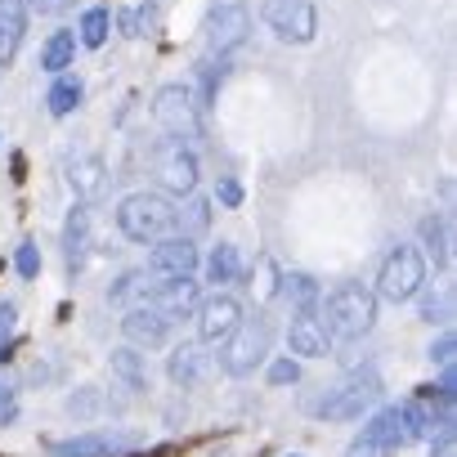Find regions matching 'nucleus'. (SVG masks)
<instances>
[{
  "label": "nucleus",
  "mask_w": 457,
  "mask_h": 457,
  "mask_svg": "<svg viewBox=\"0 0 457 457\" xmlns=\"http://www.w3.org/2000/svg\"><path fill=\"white\" fill-rule=\"evenodd\" d=\"M319 319H323V328H328L332 341H359L377 323V296L363 283H345V287H337L328 296V305H323Z\"/></svg>",
  "instance_id": "1"
},
{
  "label": "nucleus",
  "mask_w": 457,
  "mask_h": 457,
  "mask_svg": "<svg viewBox=\"0 0 457 457\" xmlns=\"http://www.w3.org/2000/svg\"><path fill=\"white\" fill-rule=\"evenodd\" d=\"M175 224H179V211L157 193H130L117 206V228L130 243H157V238L175 234Z\"/></svg>",
  "instance_id": "2"
},
{
  "label": "nucleus",
  "mask_w": 457,
  "mask_h": 457,
  "mask_svg": "<svg viewBox=\"0 0 457 457\" xmlns=\"http://www.w3.org/2000/svg\"><path fill=\"white\" fill-rule=\"evenodd\" d=\"M377 399H381V377H377L372 368H359V372L341 377V381L328 390V399L319 403V417H328V421H354V417H363Z\"/></svg>",
  "instance_id": "3"
},
{
  "label": "nucleus",
  "mask_w": 457,
  "mask_h": 457,
  "mask_svg": "<svg viewBox=\"0 0 457 457\" xmlns=\"http://www.w3.org/2000/svg\"><path fill=\"white\" fill-rule=\"evenodd\" d=\"M153 117H157V126H162L170 139H179V144L202 139V104L193 99L188 86H162L157 99H153Z\"/></svg>",
  "instance_id": "4"
},
{
  "label": "nucleus",
  "mask_w": 457,
  "mask_h": 457,
  "mask_svg": "<svg viewBox=\"0 0 457 457\" xmlns=\"http://www.w3.org/2000/svg\"><path fill=\"white\" fill-rule=\"evenodd\" d=\"M224 372H234V377H247L265 363L270 354V323L265 319H238V328L228 332L224 341Z\"/></svg>",
  "instance_id": "5"
},
{
  "label": "nucleus",
  "mask_w": 457,
  "mask_h": 457,
  "mask_svg": "<svg viewBox=\"0 0 457 457\" xmlns=\"http://www.w3.org/2000/svg\"><path fill=\"white\" fill-rule=\"evenodd\" d=\"M421 283H426V261H421V252H417V247H395V252L386 256L381 274H377V296L399 305V301H412V296L421 292Z\"/></svg>",
  "instance_id": "6"
},
{
  "label": "nucleus",
  "mask_w": 457,
  "mask_h": 457,
  "mask_svg": "<svg viewBox=\"0 0 457 457\" xmlns=\"http://www.w3.org/2000/svg\"><path fill=\"white\" fill-rule=\"evenodd\" d=\"M202 32H206V50H211V54H228V50H238V46L247 41L252 14H247L243 0H215V5L206 10Z\"/></svg>",
  "instance_id": "7"
},
{
  "label": "nucleus",
  "mask_w": 457,
  "mask_h": 457,
  "mask_svg": "<svg viewBox=\"0 0 457 457\" xmlns=\"http://www.w3.org/2000/svg\"><path fill=\"white\" fill-rule=\"evenodd\" d=\"M265 23L287 46H310L319 32V14L310 0H265Z\"/></svg>",
  "instance_id": "8"
},
{
  "label": "nucleus",
  "mask_w": 457,
  "mask_h": 457,
  "mask_svg": "<svg viewBox=\"0 0 457 457\" xmlns=\"http://www.w3.org/2000/svg\"><path fill=\"white\" fill-rule=\"evenodd\" d=\"M197 270V247L188 234H166L148 252V274L153 278H193Z\"/></svg>",
  "instance_id": "9"
},
{
  "label": "nucleus",
  "mask_w": 457,
  "mask_h": 457,
  "mask_svg": "<svg viewBox=\"0 0 457 457\" xmlns=\"http://www.w3.org/2000/svg\"><path fill=\"white\" fill-rule=\"evenodd\" d=\"M153 170H157L162 188H170V193H193L197 188V157L179 139H170L153 153Z\"/></svg>",
  "instance_id": "10"
},
{
  "label": "nucleus",
  "mask_w": 457,
  "mask_h": 457,
  "mask_svg": "<svg viewBox=\"0 0 457 457\" xmlns=\"http://www.w3.org/2000/svg\"><path fill=\"white\" fill-rule=\"evenodd\" d=\"M238 319H243V305L234 301V296H206L202 301V310H197V337H202V345H220L228 332L238 328Z\"/></svg>",
  "instance_id": "11"
},
{
  "label": "nucleus",
  "mask_w": 457,
  "mask_h": 457,
  "mask_svg": "<svg viewBox=\"0 0 457 457\" xmlns=\"http://www.w3.org/2000/svg\"><path fill=\"white\" fill-rule=\"evenodd\" d=\"M170 323H175V319L162 314L157 305H135V310L121 319V332H126L130 345H148V350H153V345H162V341L170 337Z\"/></svg>",
  "instance_id": "12"
},
{
  "label": "nucleus",
  "mask_w": 457,
  "mask_h": 457,
  "mask_svg": "<svg viewBox=\"0 0 457 457\" xmlns=\"http://www.w3.org/2000/svg\"><path fill=\"white\" fill-rule=\"evenodd\" d=\"M287 341H292V350H296V354H305V359H323L332 337H328V328H323L319 310H314V305H305V310H296V319H292V328H287Z\"/></svg>",
  "instance_id": "13"
},
{
  "label": "nucleus",
  "mask_w": 457,
  "mask_h": 457,
  "mask_svg": "<svg viewBox=\"0 0 457 457\" xmlns=\"http://www.w3.org/2000/svg\"><path fill=\"white\" fill-rule=\"evenodd\" d=\"M23 32H28V0H0V68L19 59Z\"/></svg>",
  "instance_id": "14"
},
{
  "label": "nucleus",
  "mask_w": 457,
  "mask_h": 457,
  "mask_svg": "<svg viewBox=\"0 0 457 457\" xmlns=\"http://www.w3.org/2000/svg\"><path fill=\"white\" fill-rule=\"evenodd\" d=\"M68 184L77 188V197H86V202H95V197H104L108 193V166L99 162V157H77L72 166H68Z\"/></svg>",
  "instance_id": "15"
},
{
  "label": "nucleus",
  "mask_w": 457,
  "mask_h": 457,
  "mask_svg": "<svg viewBox=\"0 0 457 457\" xmlns=\"http://www.w3.org/2000/svg\"><path fill=\"white\" fill-rule=\"evenodd\" d=\"M86 252H90V211H72V215H68V228H63L68 270H81V265H86Z\"/></svg>",
  "instance_id": "16"
},
{
  "label": "nucleus",
  "mask_w": 457,
  "mask_h": 457,
  "mask_svg": "<svg viewBox=\"0 0 457 457\" xmlns=\"http://www.w3.org/2000/svg\"><path fill=\"white\" fill-rule=\"evenodd\" d=\"M50 448V457H112L117 453V444L108 439V435H77V439H54V444H46Z\"/></svg>",
  "instance_id": "17"
},
{
  "label": "nucleus",
  "mask_w": 457,
  "mask_h": 457,
  "mask_svg": "<svg viewBox=\"0 0 457 457\" xmlns=\"http://www.w3.org/2000/svg\"><path fill=\"white\" fill-rule=\"evenodd\" d=\"M202 377H206V354H202V345H193V341L175 345V354H170V381L193 386V381H202Z\"/></svg>",
  "instance_id": "18"
},
{
  "label": "nucleus",
  "mask_w": 457,
  "mask_h": 457,
  "mask_svg": "<svg viewBox=\"0 0 457 457\" xmlns=\"http://www.w3.org/2000/svg\"><path fill=\"white\" fill-rule=\"evenodd\" d=\"M238 274H243L238 247H234V243H220V247L211 252V261H206V278H211V283H234Z\"/></svg>",
  "instance_id": "19"
},
{
  "label": "nucleus",
  "mask_w": 457,
  "mask_h": 457,
  "mask_svg": "<svg viewBox=\"0 0 457 457\" xmlns=\"http://www.w3.org/2000/svg\"><path fill=\"white\" fill-rule=\"evenodd\" d=\"M72 54H77V37L72 32H54L46 41V50H41V68L46 72H63V68H72Z\"/></svg>",
  "instance_id": "20"
},
{
  "label": "nucleus",
  "mask_w": 457,
  "mask_h": 457,
  "mask_svg": "<svg viewBox=\"0 0 457 457\" xmlns=\"http://www.w3.org/2000/svg\"><path fill=\"white\" fill-rule=\"evenodd\" d=\"M112 372L130 386V390H148V372H144V359L130 350V345H121V350H112Z\"/></svg>",
  "instance_id": "21"
},
{
  "label": "nucleus",
  "mask_w": 457,
  "mask_h": 457,
  "mask_svg": "<svg viewBox=\"0 0 457 457\" xmlns=\"http://www.w3.org/2000/svg\"><path fill=\"white\" fill-rule=\"evenodd\" d=\"M421 243H426V252H430L435 265H448V234H444V220L439 215H426L421 220Z\"/></svg>",
  "instance_id": "22"
},
{
  "label": "nucleus",
  "mask_w": 457,
  "mask_h": 457,
  "mask_svg": "<svg viewBox=\"0 0 457 457\" xmlns=\"http://www.w3.org/2000/svg\"><path fill=\"white\" fill-rule=\"evenodd\" d=\"M77 104H81V81H77V77L54 81V90H50V112H54V117H68Z\"/></svg>",
  "instance_id": "23"
},
{
  "label": "nucleus",
  "mask_w": 457,
  "mask_h": 457,
  "mask_svg": "<svg viewBox=\"0 0 457 457\" xmlns=\"http://www.w3.org/2000/svg\"><path fill=\"white\" fill-rule=\"evenodd\" d=\"M108 10H86V19H81V46H90V50H99L104 41H108Z\"/></svg>",
  "instance_id": "24"
},
{
  "label": "nucleus",
  "mask_w": 457,
  "mask_h": 457,
  "mask_svg": "<svg viewBox=\"0 0 457 457\" xmlns=\"http://www.w3.org/2000/svg\"><path fill=\"white\" fill-rule=\"evenodd\" d=\"M283 292H287V301H292L296 310H305V305L319 301V287H314L310 274H287V278H283Z\"/></svg>",
  "instance_id": "25"
},
{
  "label": "nucleus",
  "mask_w": 457,
  "mask_h": 457,
  "mask_svg": "<svg viewBox=\"0 0 457 457\" xmlns=\"http://www.w3.org/2000/svg\"><path fill=\"white\" fill-rule=\"evenodd\" d=\"M153 19H157V10H153V5L126 10V14H121V32H126V37H148V32H153Z\"/></svg>",
  "instance_id": "26"
},
{
  "label": "nucleus",
  "mask_w": 457,
  "mask_h": 457,
  "mask_svg": "<svg viewBox=\"0 0 457 457\" xmlns=\"http://www.w3.org/2000/svg\"><path fill=\"white\" fill-rule=\"evenodd\" d=\"M345 457H390V448H386L381 439H372V435L363 430V435H359V439L350 444V453H345Z\"/></svg>",
  "instance_id": "27"
},
{
  "label": "nucleus",
  "mask_w": 457,
  "mask_h": 457,
  "mask_svg": "<svg viewBox=\"0 0 457 457\" xmlns=\"http://www.w3.org/2000/svg\"><path fill=\"white\" fill-rule=\"evenodd\" d=\"M14 265H19V274H23V278H37V274H41V252H37L32 243H23Z\"/></svg>",
  "instance_id": "28"
},
{
  "label": "nucleus",
  "mask_w": 457,
  "mask_h": 457,
  "mask_svg": "<svg viewBox=\"0 0 457 457\" xmlns=\"http://www.w3.org/2000/svg\"><path fill=\"white\" fill-rule=\"evenodd\" d=\"M10 341H14V305H0V363H5Z\"/></svg>",
  "instance_id": "29"
},
{
  "label": "nucleus",
  "mask_w": 457,
  "mask_h": 457,
  "mask_svg": "<svg viewBox=\"0 0 457 457\" xmlns=\"http://www.w3.org/2000/svg\"><path fill=\"white\" fill-rule=\"evenodd\" d=\"M448 314V296H421V319L426 323H439Z\"/></svg>",
  "instance_id": "30"
},
{
  "label": "nucleus",
  "mask_w": 457,
  "mask_h": 457,
  "mask_svg": "<svg viewBox=\"0 0 457 457\" xmlns=\"http://www.w3.org/2000/svg\"><path fill=\"white\" fill-rule=\"evenodd\" d=\"M296 377H301V368H296L292 359H278V363L270 368V381H274V386H287V381H296Z\"/></svg>",
  "instance_id": "31"
},
{
  "label": "nucleus",
  "mask_w": 457,
  "mask_h": 457,
  "mask_svg": "<svg viewBox=\"0 0 457 457\" xmlns=\"http://www.w3.org/2000/svg\"><path fill=\"white\" fill-rule=\"evenodd\" d=\"M430 359H435V363H453V332H444V337L430 345Z\"/></svg>",
  "instance_id": "32"
},
{
  "label": "nucleus",
  "mask_w": 457,
  "mask_h": 457,
  "mask_svg": "<svg viewBox=\"0 0 457 457\" xmlns=\"http://www.w3.org/2000/svg\"><path fill=\"white\" fill-rule=\"evenodd\" d=\"M220 202H224V206H238V202H243V184H238V179H224V184H220Z\"/></svg>",
  "instance_id": "33"
},
{
  "label": "nucleus",
  "mask_w": 457,
  "mask_h": 457,
  "mask_svg": "<svg viewBox=\"0 0 457 457\" xmlns=\"http://www.w3.org/2000/svg\"><path fill=\"white\" fill-rule=\"evenodd\" d=\"M188 220H193V228H202V224H206V206L193 202V206H188Z\"/></svg>",
  "instance_id": "34"
},
{
  "label": "nucleus",
  "mask_w": 457,
  "mask_h": 457,
  "mask_svg": "<svg viewBox=\"0 0 457 457\" xmlns=\"http://www.w3.org/2000/svg\"><path fill=\"white\" fill-rule=\"evenodd\" d=\"M28 10H37V14H50V10H59V0H28Z\"/></svg>",
  "instance_id": "35"
},
{
  "label": "nucleus",
  "mask_w": 457,
  "mask_h": 457,
  "mask_svg": "<svg viewBox=\"0 0 457 457\" xmlns=\"http://www.w3.org/2000/svg\"><path fill=\"white\" fill-rule=\"evenodd\" d=\"M14 417V399H0V421H10Z\"/></svg>",
  "instance_id": "36"
}]
</instances>
